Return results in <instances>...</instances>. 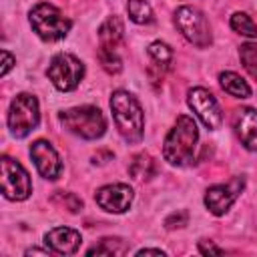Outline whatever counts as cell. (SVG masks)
Returning <instances> with one entry per match:
<instances>
[{"label":"cell","mask_w":257,"mask_h":257,"mask_svg":"<svg viewBox=\"0 0 257 257\" xmlns=\"http://www.w3.org/2000/svg\"><path fill=\"white\" fill-rule=\"evenodd\" d=\"M199 141L197 124L191 116L181 114L175 122V126L169 131L165 145H163V157L173 167H189L195 163V149Z\"/></svg>","instance_id":"cell-1"},{"label":"cell","mask_w":257,"mask_h":257,"mask_svg":"<svg viewBox=\"0 0 257 257\" xmlns=\"http://www.w3.org/2000/svg\"><path fill=\"white\" fill-rule=\"evenodd\" d=\"M110 110L120 137L131 145L141 143L145 135V114L139 100L126 90H114L110 94Z\"/></svg>","instance_id":"cell-2"},{"label":"cell","mask_w":257,"mask_h":257,"mask_svg":"<svg viewBox=\"0 0 257 257\" xmlns=\"http://www.w3.org/2000/svg\"><path fill=\"white\" fill-rule=\"evenodd\" d=\"M58 120L66 131H70L72 135L86 139V141L100 139L106 131L104 114L100 112V108L90 106V104L66 108L58 114Z\"/></svg>","instance_id":"cell-3"},{"label":"cell","mask_w":257,"mask_h":257,"mask_svg":"<svg viewBox=\"0 0 257 257\" xmlns=\"http://www.w3.org/2000/svg\"><path fill=\"white\" fill-rule=\"evenodd\" d=\"M28 18H30L32 30L46 42H56V40L64 38L72 26V22L54 4H48V2L36 4L30 10Z\"/></svg>","instance_id":"cell-4"},{"label":"cell","mask_w":257,"mask_h":257,"mask_svg":"<svg viewBox=\"0 0 257 257\" xmlns=\"http://www.w3.org/2000/svg\"><path fill=\"white\" fill-rule=\"evenodd\" d=\"M38 122H40V108L36 96L28 92L16 94L8 108V128L12 137L24 139L38 126Z\"/></svg>","instance_id":"cell-5"},{"label":"cell","mask_w":257,"mask_h":257,"mask_svg":"<svg viewBox=\"0 0 257 257\" xmlns=\"http://www.w3.org/2000/svg\"><path fill=\"white\" fill-rule=\"evenodd\" d=\"M46 76L54 84L56 90L68 92L80 84V80L84 76V64L76 56H72L68 52H60V54L52 56V60L46 68Z\"/></svg>","instance_id":"cell-6"},{"label":"cell","mask_w":257,"mask_h":257,"mask_svg":"<svg viewBox=\"0 0 257 257\" xmlns=\"http://www.w3.org/2000/svg\"><path fill=\"white\" fill-rule=\"evenodd\" d=\"M175 26L179 28V32L195 46L199 48H207L211 44V30H209V22L205 18V14L193 6H179L175 10Z\"/></svg>","instance_id":"cell-7"},{"label":"cell","mask_w":257,"mask_h":257,"mask_svg":"<svg viewBox=\"0 0 257 257\" xmlns=\"http://www.w3.org/2000/svg\"><path fill=\"white\" fill-rule=\"evenodd\" d=\"M2 195L10 201H24L30 197L32 193V183H30V177L26 173V169L10 159V157H2Z\"/></svg>","instance_id":"cell-8"},{"label":"cell","mask_w":257,"mask_h":257,"mask_svg":"<svg viewBox=\"0 0 257 257\" xmlns=\"http://www.w3.org/2000/svg\"><path fill=\"white\" fill-rule=\"evenodd\" d=\"M187 102H189L191 110L199 116V120H201L207 128L215 131V128L221 126V122H223L221 106H219L217 98H215L207 88H203V86L191 88V90L187 92Z\"/></svg>","instance_id":"cell-9"},{"label":"cell","mask_w":257,"mask_h":257,"mask_svg":"<svg viewBox=\"0 0 257 257\" xmlns=\"http://www.w3.org/2000/svg\"><path fill=\"white\" fill-rule=\"evenodd\" d=\"M243 187H245L243 177H233L229 183L209 187L207 193H205V207L217 217L225 215L231 209V205L237 201V197L241 195Z\"/></svg>","instance_id":"cell-10"},{"label":"cell","mask_w":257,"mask_h":257,"mask_svg":"<svg viewBox=\"0 0 257 257\" xmlns=\"http://www.w3.org/2000/svg\"><path fill=\"white\" fill-rule=\"evenodd\" d=\"M30 157L34 161V167L36 171L48 179V181H54L58 179L60 171H62V163H60V157L58 153L54 151V147L48 143V141H34L30 145Z\"/></svg>","instance_id":"cell-11"},{"label":"cell","mask_w":257,"mask_h":257,"mask_svg":"<svg viewBox=\"0 0 257 257\" xmlns=\"http://www.w3.org/2000/svg\"><path fill=\"white\" fill-rule=\"evenodd\" d=\"M94 201L100 209L108 213H124L133 203V189L124 183L104 185L96 191Z\"/></svg>","instance_id":"cell-12"},{"label":"cell","mask_w":257,"mask_h":257,"mask_svg":"<svg viewBox=\"0 0 257 257\" xmlns=\"http://www.w3.org/2000/svg\"><path fill=\"white\" fill-rule=\"evenodd\" d=\"M80 233L70 227H54L44 235L46 249L58 255H72L80 247Z\"/></svg>","instance_id":"cell-13"},{"label":"cell","mask_w":257,"mask_h":257,"mask_svg":"<svg viewBox=\"0 0 257 257\" xmlns=\"http://www.w3.org/2000/svg\"><path fill=\"white\" fill-rule=\"evenodd\" d=\"M235 133L247 151H257V110L243 106L235 114Z\"/></svg>","instance_id":"cell-14"},{"label":"cell","mask_w":257,"mask_h":257,"mask_svg":"<svg viewBox=\"0 0 257 257\" xmlns=\"http://www.w3.org/2000/svg\"><path fill=\"white\" fill-rule=\"evenodd\" d=\"M122 34H124V26H122V20L118 16H108L100 28H98V40H100V46L102 48H110L114 50L120 40H122Z\"/></svg>","instance_id":"cell-15"},{"label":"cell","mask_w":257,"mask_h":257,"mask_svg":"<svg viewBox=\"0 0 257 257\" xmlns=\"http://www.w3.org/2000/svg\"><path fill=\"white\" fill-rule=\"evenodd\" d=\"M219 84H221V88L227 94H231L235 98H247V96H251V86L237 72H233V70L221 72L219 74Z\"/></svg>","instance_id":"cell-16"},{"label":"cell","mask_w":257,"mask_h":257,"mask_svg":"<svg viewBox=\"0 0 257 257\" xmlns=\"http://www.w3.org/2000/svg\"><path fill=\"white\" fill-rule=\"evenodd\" d=\"M128 173H131V177L137 179V181H149L151 177H155L157 165H155V161H153L151 155L139 153V155L133 157V161H131V165H128Z\"/></svg>","instance_id":"cell-17"},{"label":"cell","mask_w":257,"mask_h":257,"mask_svg":"<svg viewBox=\"0 0 257 257\" xmlns=\"http://www.w3.org/2000/svg\"><path fill=\"white\" fill-rule=\"evenodd\" d=\"M126 12H128V18L137 24H151L155 20L153 8L149 6L147 0H128Z\"/></svg>","instance_id":"cell-18"},{"label":"cell","mask_w":257,"mask_h":257,"mask_svg":"<svg viewBox=\"0 0 257 257\" xmlns=\"http://www.w3.org/2000/svg\"><path fill=\"white\" fill-rule=\"evenodd\" d=\"M128 247L120 241V239H112V237H104L98 241V245L90 247L86 251V255H122L126 253Z\"/></svg>","instance_id":"cell-19"},{"label":"cell","mask_w":257,"mask_h":257,"mask_svg":"<svg viewBox=\"0 0 257 257\" xmlns=\"http://www.w3.org/2000/svg\"><path fill=\"white\" fill-rule=\"evenodd\" d=\"M229 24H231V28H233L237 34H241V36H247V38H255V36H257V24H255V22L251 20V16L245 14V12H235V14L231 16Z\"/></svg>","instance_id":"cell-20"},{"label":"cell","mask_w":257,"mask_h":257,"mask_svg":"<svg viewBox=\"0 0 257 257\" xmlns=\"http://www.w3.org/2000/svg\"><path fill=\"white\" fill-rule=\"evenodd\" d=\"M149 56H151V60L155 62L157 68L167 70V66H169L171 60H173V50H171L169 44L157 40V42H153V44L149 46Z\"/></svg>","instance_id":"cell-21"},{"label":"cell","mask_w":257,"mask_h":257,"mask_svg":"<svg viewBox=\"0 0 257 257\" xmlns=\"http://www.w3.org/2000/svg\"><path fill=\"white\" fill-rule=\"evenodd\" d=\"M239 58H241L245 70H247L253 78H257V46L251 44V42L243 44V46L239 48Z\"/></svg>","instance_id":"cell-22"},{"label":"cell","mask_w":257,"mask_h":257,"mask_svg":"<svg viewBox=\"0 0 257 257\" xmlns=\"http://www.w3.org/2000/svg\"><path fill=\"white\" fill-rule=\"evenodd\" d=\"M98 60H100V66L108 72V74H116V72H120V68H122V64H120V58L116 56V52L114 50H110V48H98Z\"/></svg>","instance_id":"cell-23"},{"label":"cell","mask_w":257,"mask_h":257,"mask_svg":"<svg viewBox=\"0 0 257 257\" xmlns=\"http://www.w3.org/2000/svg\"><path fill=\"white\" fill-rule=\"evenodd\" d=\"M54 201H60L62 205H66V209L70 211V213H78L80 209H82V201L74 195V193H64V191H58L56 195H54Z\"/></svg>","instance_id":"cell-24"},{"label":"cell","mask_w":257,"mask_h":257,"mask_svg":"<svg viewBox=\"0 0 257 257\" xmlns=\"http://www.w3.org/2000/svg\"><path fill=\"white\" fill-rule=\"evenodd\" d=\"M187 221H189V213L181 209V211H177V213H171V215L165 219V227H167V229H181V227L187 225Z\"/></svg>","instance_id":"cell-25"},{"label":"cell","mask_w":257,"mask_h":257,"mask_svg":"<svg viewBox=\"0 0 257 257\" xmlns=\"http://www.w3.org/2000/svg\"><path fill=\"white\" fill-rule=\"evenodd\" d=\"M2 58H4V62H2L0 74H2V76H6V74H8V70H10V68H12V64H14V56H12L8 50H2Z\"/></svg>","instance_id":"cell-26"},{"label":"cell","mask_w":257,"mask_h":257,"mask_svg":"<svg viewBox=\"0 0 257 257\" xmlns=\"http://www.w3.org/2000/svg\"><path fill=\"white\" fill-rule=\"evenodd\" d=\"M199 251H201L203 255H207V253L221 255V253H223V249H221V247H217V245H213V243H207V241H201V243H199Z\"/></svg>","instance_id":"cell-27"},{"label":"cell","mask_w":257,"mask_h":257,"mask_svg":"<svg viewBox=\"0 0 257 257\" xmlns=\"http://www.w3.org/2000/svg\"><path fill=\"white\" fill-rule=\"evenodd\" d=\"M137 255H165V251H161V249H141V251H137Z\"/></svg>","instance_id":"cell-28"},{"label":"cell","mask_w":257,"mask_h":257,"mask_svg":"<svg viewBox=\"0 0 257 257\" xmlns=\"http://www.w3.org/2000/svg\"><path fill=\"white\" fill-rule=\"evenodd\" d=\"M32 253H40V255H46V253H50V249H48V251H44V249H28V251H26V255H32Z\"/></svg>","instance_id":"cell-29"}]
</instances>
